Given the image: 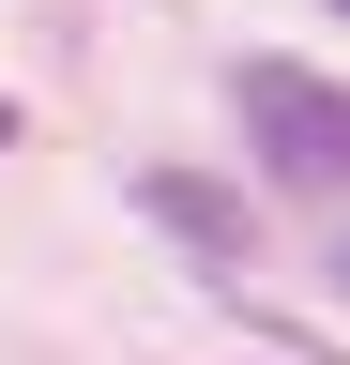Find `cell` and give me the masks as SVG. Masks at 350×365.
I'll list each match as a JSON object with an SVG mask.
<instances>
[{"instance_id": "obj_1", "label": "cell", "mask_w": 350, "mask_h": 365, "mask_svg": "<svg viewBox=\"0 0 350 365\" xmlns=\"http://www.w3.org/2000/svg\"><path fill=\"white\" fill-rule=\"evenodd\" d=\"M229 107H244V137H259L274 182L350 198V91H335V76H304V61H229Z\"/></svg>"}, {"instance_id": "obj_2", "label": "cell", "mask_w": 350, "mask_h": 365, "mask_svg": "<svg viewBox=\"0 0 350 365\" xmlns=\"http://www.w3.org/2000/svg\"><path fill=\"white\" fill-rule=\"evenodd\" d=\"M138 213L168 228V244H198V259H244V244H259V213H244V198H213L198 168H153V182H138Z\"/></svg>"}, {"instance_id": "obj_3", "label": "cell", "mask_w": 350, "mask_h": 365, "mask_svg": "<svg viewBox=\"0 0 350 365\" xmlns=\"http://www.w3.org/2000/svg\"><path fill=\"white\" fill-rule=\"evenodd\" d=\"M335 16H350V0H335Z\"/></svg>"}]
</instances>
